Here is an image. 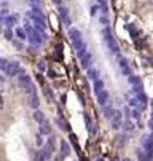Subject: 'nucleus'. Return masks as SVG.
I'll return each instance as SVG.
<instances>
[{
  "label": "nucleus",
  "instance_id": "obj_1",
  "mask_svg": "<svg viewBox=\"0 0 153 161\" xmlns=\"http://www.w3.org/2000/svg\"><path fill=\"white\" fill-rule=\"evenodd\" d=\"M0 69L8 77H18L22 72L19 62H15V61H0Z\"/></svg>",
  "mask_w": 153,
  "mask_h": 161
},
{
  "label": "nucleus",
  "instance_id": "obj_2",
  "mask_svg": "<svg viewBox=\"0 0 153 161\" xmlns=\"http://www.w3.org/2000/svg\"><path fill=\"white\" fill-rule=\"evenodd\" d=\"M18 85H19V88H21V90L24 91L27 96L35 94V86H34V83H32V78H30V75H27V74H24V72H21V74L18 75Z\"/></svg>",
  "mask_w": 153,
  "mask_h": 161
},
{
  "label": "nucleus",
  "instance_id": "obj_3",
  "mask_svg": "<svg viewBox=\"0 0 153 161\" xmlns=\"http://www.w3.org/2000/svg\"><path fill=\"white\" fill-rule=\"evenodd\" d=\"M70 38H72V43H73V46H75V50L78 51V56L86 53V46H85V42H83V37H81L80 30L70 29Z\"/></svg>",
  "mask_w": 153,
  "mask_h": 161
},
{
  "label": "nucleus",
  "instance_id": "obj_4",
  "mask_svg": "<svg viewBox=\"0 0 153 161\" xmlns=\"http://www.w3.org/2000/svg\"><path fill=\"white\" fill-rule=\"evenodd\" d=\"M26 32L29 35V40L34 43V45H42L43 42V34L40 30H37L34 26H30L29 22H26Z\"/></svg>",
  "mask_w": 153,
  "mask_h": 161
},
{
  "label": "nucleus",
  "instance_id": "obj_5",
  "mask_svg": "<svg viewBox=\"0 0 153 161\" xmlns=\"http://www.w3.org/2000/svg\"><path fill=\"white\" fill-rule=\"evenodd\" d=\"M104 42H105V45L112 50V53H115V54L118 53V45H117V42H115V38L112 37L110 30H108L107 27L104 29Z\"/></svg>",
  "mask_w": 153,
  "mask_h": 161
},
{
  "label": "nucleus",
  "instance_id": "obj_6",
  "mask_svg": "<svg viewBox=\"0 0 153 161\" xmlns=\"http://www.w3.org/2000/svg\"><path fill=\"white\" fill-rule=\"evenodd\" d=\"M110 123H112V128L113 129H120L121 128V125H123V113H121V110H115Z\"/></svg>",
  "mask_w": 153,
  "mask_h": 161
},
{
  "label": "nucleus",
  "instance_id": "obj_7",
  "mask_svg": "<svg viewBox=\"0 0 153 161\" xmlns=\"http://www.w3.org/2000/svg\"><path fill=\"white\" fill-rule=\"evenodd\" d=\"M118 67H120L121 74H123V75H126L128 78L132 75V74H131V67H129L128 61L124 59V57H120V59H118Z\"/></svg>",
  "mask_w": 153,
  "mask_h": 161
},
{
  "label": "nucleus",
  "instance_id": "obj_8",
  "mask_svg": "<svg viewBox=\"0 0 153 161\" xmlns=\"http://www.w3.org/2000/svg\"><path fill=\"white\" fill-rule=\"evenodd\" d=\"M96 99H97V102H99L102 107H105V105L108 104V101H110V94H108L107 90H104L102 92H99V94H96Z\"/></svg>",
  "mask_w": 153,
  "mask_h": 161
},
{
  "label": "nucleus",
  "instance_id": "obj_9",
  "mask_svg": "<svg viewBox=\"0 0 153 161\" xmlns=\"http://www.w3.org/2000/svg\"><path fill=\"white\" fill-rule=\"evenodd\" d=\"M78 57H80L81 66H83V67H89L91 66V54L88 53V51H86V53H83V54H80Z\"/></svg>",
  "mask_w": 153,
  "mask_h": 161
},
{
  "label": "nucleus",
  "instance_id": "obj_10",
  "mask_svg": "<svg viewBox=\"0 0 153 161\" xmlns=\"http://www.w3.org/2000/svg\"><path fill=\"white\" fill-rule=\"evenodd\" d=\"M40 134L42 136H50L51 134V126L48 121H43L42 125H40Z\"/></svg>",
  "mask_w": 153,
  "mask_h": 161
},
{
  "label": "nucleus",
  "instance_id": "obj_11",
  "mask_svg": "<svg viewBox=\"0 0 153 161\" xmlns=\"http://www.w3.org/2000/svg\"><path fill=\"white\" fill-rule=\"evenodd\" d=\"M29 105H30L32 108H38L40 101H38V96H37V92H35V94H30V96H29Z\"/></svg>",
  "mask_w": 153,
  "mask_h": 161
},
{
  "label": "nucleus",
  "instance_id": "obj_12",
  "mask_svg": "<svg viewBox=\"0 0 153 161\" xmlns=\"http://www.w3.org/2000/svg\"><path fill=\"white\" fill-rule=\"evenodd\" d=\"M104 90H105V85H104V81H102L101 78L94 81V94H99V92H102Z\"/></svg>",
  "mask_w": 153,
  "mask_h": 161
},
{
  "label": "nucleus",
  "instance_id": "obj_13",
  "mask_svg": "<svg viewBox=\"0 0 153 161\" xmlns=\"http://www.w3.org/2000/svg\"><path fill=\"white\" fill-rule=\"evenodd\" d=\"M34 118H35V121L38 123V125H42L43 121H46L45 113H43V112H40V110H35V113H34Z\"/></svg>",
  "mask_w": 153,
  "mask_h": 161
},
{
  "label": "nucleus",
  "instance_id": "obj_14",
  "mask_svg": "<svg viewBox=\"0 0 153 161\" xmlns=\"http://www.w3.org/2000/svg\"><path fill=\"white\" fill-rule=\"evenodd\" d=\"M61 153H62L64 158H66V156L70 153V147H69V144H67L66 140H62V142H61Z\"/></svg>",
  "mask_w": 153,
  "mask_h": 161
},
{
  "label": "nucleus",
  "instance_id": "obj_15",
  "mask_svg": "<svg viewBox=\"0 0 153 161\" xmlns=\"http://www.w3.org/2000/svg\"><path fill=\"white\" fill-rule=\"evenodd\" d=\"M104 108V116L105 118H108V120H112V116H113V113H115V108L113 107H110V105H105V107H102Z\"/></svg>",
  "mask_w": 153,
  "mask_h": 161
},
{
  "label": "nucleus",
  "instance_id": "obj_16",
  "mask_svg": "<svg viewBox=\"0 0 153 161\" xmlns=\"http://www.w3.org/2000/svg\"><path fill=\"white\" fill-rule=\"evenodd\" d=\"M88 77H89L93 81L99 80V78H101L99 77V70H97V69H89V70H88Z\"/></svg>",
  "mask_w": 153,
  "mask_h": 161
},
{
  "label": "nucleus",
  "instance_id": "obj_17",
  "mask_svg": "<svg viewBox=\"0 0 153 161\" xmlns=\"http://www.w3.org/2000/svg\"><path fill=\"white\" fill-rule=\"evenodd\" d=\"M56 123L59 125V128L62 129V131H69V128H67V123L64 121V120L61 118V116H56Z\"/></svg>",
  "mask_w": 153,
  "mask_h": 161
},
{
  "label": "nucleus",
  "instance_id": "obj_18",
  "mask_svg": "<svg viewBox=\"0 0 153 161\" xmlns=\"http://www.w3.org/2000/svg\"><path fill=\"white\" fill-rule=\"evenodd\" d=\"M61 16H62V19H64L67 24H70V18H69V15H67V10L64 8V6L61 8Z\"/></svg>",
  "mask_w": 153,
  "mask_h": 161
},
{
  "label": "nucleus",
  "instance_id": "obj_19",
  "mask_svg": "<svg viewBox=\"0 0 153 161\" xmlns=\"http://www.w3.org/2000/svg\"><path fill=\"white\" fill-rule=\"evenodd\" d=\"M85 120H86V128H88V131L93 134V123H91V118L88 115H85Z\"/></svg>",
  "mask_w": 153,
  "mask_h": 161
},
{
  "label": "nucleus",
  "instance_id": "obj_20",
  "mask_svg": "<svg viewBox=\"0 0 153 161\" xmlns=\"http://www.w3.org/2000/svg\"><path fill=\"white\" fill-rule=\"evenodd\" d=\"M43 91H45V94H46V97L50 99V101H53L54 99V96H53V92H51V90H50V86H46L45 85V88H43Z\"/></svg>",
  "mask_w": 153,
  "mask_h": 161
},
{
  "label": "nucleus",
  "instance_id": "obj_21",
  "mask_svg": "<svg viewBox=\"0 0 153 161\" xmlns=\"http://www.w3.org/2000/svg\"><path fill=\"white\" fill-rule=\"evenodd\" d=\"M16 35H18L19 38H21V40L27 38V37H26V32H24V30H22V29H16Z\"/></svg>",
  "mask_w": 153,
  "mask_h": 161
},
{
  "label": "nucleus",
  "instance_id": "obj_22",
  "mask_svg": "<svg viewBox=\"0 0 153 161\" xmlns=\"http://www.w3.org/2000/svg\"><path fill=\"white\" fill-rule=\"evenodd\" d=\"M132 128H134V126H132L131 121H126V123H124V129H126V131H131Z\"/></svg>",
  "mask_w": 153,
  "mask_h": 161
},
{
  "label": "nucleus",
  "instance_id": "obj_23",
  "mask_svg": "<svg viewBox=\"0 0 153 161\" xmlns=\"http://www.w3.org/2000/svg\"><path fill=\"white\" fill-rule=\"evenodd\" d=\"M37 144H38V145H43V139H42V134H38V136H37Z\"/></svg>",
  "mask_w": 153,
  "mask_h": 161
},
{
  "label": "nucleus",
  "instance_id": "obj_24",
  "mask_svg": "<svg viewBox=\"0 0 153 161\" xmlns=\"http://www.w3.org/2000/svg\"><path fill=\"white\" fill-rule=\"evenodd\" d=\"M97 2H99V3H101V5H102V8H104V10H105V0H97Z\"/></svg>",
  "mask_w": 153,
  "mask_h": 161
},
{
  "label": "nucleus",
  "instance_id": "obj_25",
  "mask_svg": "<svg viewBox=\"0 0 153 161\" xmlns=\"http://www.w3.org/2000/svg\"><path fill=\"white\" fill-rule=\"evenodd\" d=\"M150 128H152V129H153V118H152V120H150Z\"/></svg>",
  "mask_w": 153,
  "mask_h": 161
},
{
  "label": "nucleus",
  "instance_id": "obj_26",
  "mask_svg": "<svg viewBox=\"0 0 153 161\" xmlns=\"http://www.w3.org/2000/svg\"><path fill=\"white\" fill-rule=\"evenodd\" d=\"M123 161H131V160H129V158H124V160H123Z\"/></svg>",
  "mask_w": 153,
  "mask_h": 161
},
{
  "label": "nucleus",
  "instance_id": "obj_27",
  "mask_svg": "<svg viewBox=\"0 0 153 161\" xmlns=\"http://www.w3.org/2000/svg\"><path fill=\"white\" fill-rule=\"evenodd\" d=\"M0 105H2V96H0Z\"/></svg>",
  "mask_w": 153,
  "mask_h": 161
}]
</instances>
